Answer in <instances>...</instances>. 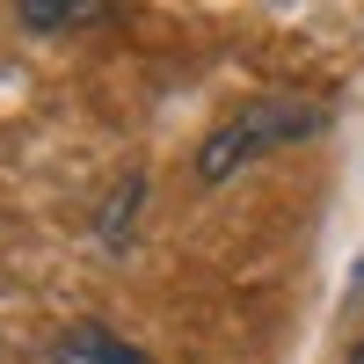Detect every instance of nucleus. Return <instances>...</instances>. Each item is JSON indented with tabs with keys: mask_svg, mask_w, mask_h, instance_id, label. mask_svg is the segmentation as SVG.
<instances>
[{
	"mask_svg": "<svg viewBox=\"0 0 364 364\" xmlns=\"http://www.w3.org/2000/svg\"><path fill=\"white\" fill-rule=\"evenodd\" d=\"M321 117H328L321 102H299V95L248 102L240 117H226V124L204 139V161H197V175H204V182H226L233 168L262 161L269 146H299V139H314V132H321Z\"/></svg>",
	"mask_w": 364,
	"mask_h": 364,
	"instance_id": "f257e3e1",
	"label": "nucleus"
},
{
	"mask_svg": "<svg viewBox=\"0 0 364 364\" xmlns=\"http://www.w3.org/2000/svg\"><path fill=\"white\" fill-rule=\"evenodd\" d=\"M51 364H154L139 343H124V336H109L102 321H73L66 336L51 343Z\"/></svg>",
	"mask_w": 364,
	"mask_h": 364,
	"instance_id": "f03ea898",
	"label": "nucleus"
},
{
	"mask_svg": "<svg viewBox=\"0 0 364 364\" xmlns=\"http://www.w3.org/2000/svg\"><path fill=\"white\" fill-rule=\"evenodd\" d=\"M29 29H73V22H95V15H109V0H22L15 8Z\"/></svg>",
	"mask_w": 364,
	"mask_h": 364,
	"instance_id": "7ed1b4c3",
	"label": "nucleus"
}]
</instances>
